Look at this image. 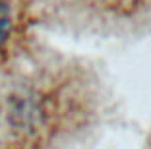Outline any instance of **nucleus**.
Returning a JSON list of instances; mask_svg holds the SVG:
<instances>
[{"label": "nucleus", "mask_w": 151, "mask_h": 149, "mask_svg": "<svg viewBox=\"0 0 151 149\" xmlns=\"http://www.w3.org/2000/svg\"><path fill=\"white\" fill-rule=\"evenodd\" d=\"M10 31H12V16H10L8 6L0 0V48L6 45Z\"/></svg>", "instance_id": "f257e3e1"}]
</instances>
